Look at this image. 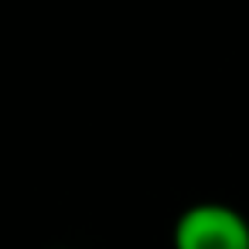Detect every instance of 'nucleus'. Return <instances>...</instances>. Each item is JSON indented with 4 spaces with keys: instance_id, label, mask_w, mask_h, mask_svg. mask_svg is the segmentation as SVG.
Instances as JSON below:
<instances>
[{
    "instance_id": "nucleus-1",
    "label": "nucleus",
    "mask_w": 249,
    "mask_h": 249,
    "mask_svg": "<svg viewBox=\"0 0 249 249\" xmlns=\"http://www.w3.org/2000/svg\"><path fill=\"white\" fill-rule=\"evenodd\" d=\"M171 249H249V218L225 201H195L174 218Z\"/></svg>"
}]
</instances>
